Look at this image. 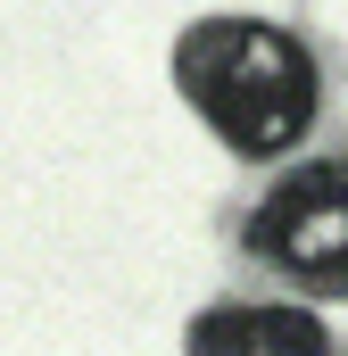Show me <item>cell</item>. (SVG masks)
<instances>
[{
    "label": "cell",
    "instance_id": "cell-1",
    "mask_svg": "<svg viewBox=\"0 0 348 356\" xmlns=\"http://www.w3.org/2000/svg\"><path fill=\"white\" fill-rule=\"evenodd\" d=\"M174 83L182 99L216 124V141H232L241 158H274L307 133L315 116V67L290 33H274L258 17H207L182 33L174 50Z\"/></svg>",
    "mask_w": 348,
    "mask_h": 356
},
{
    "label": "cell",
    "instance_id": "cell-3",
    "mask_svg": "<svg viewBox=\"0 0 348 356\" xmlns=\"http://www.w3.org/2000/svg\"><path fill=\"white\" fill-rule=\"evenodd\" d=\"M191 348H199V356H216V348L315 356V348H324V332H315V315H299V307H216V315L191 323Z\"/></svg>",
    "mask_w": 348,
    "mask_h": 356
},
{
    "label": "cell",
    "instance_id": "cell-2",
    "mask_svg": "<svg viewBox=\"0 0 348 356\" xmlns=\"http://www.w3.org/2000/svg\"><path fill=\"white\" fill-rule=\"evenodd\" d=\"M258 249L274 266L307 273L324 290H348V175H299L265 199Z\"/></svg>",
    "mask_w": 348,
    "mask_h": 356
}]
</instances>
